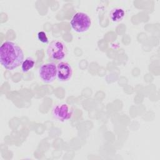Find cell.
<instances>
[{
	"instance_id": "6da1fadb",
	"label": "cell",
	"mask_w": 160,
	"mask_h": 160,
	"mask_svg": "<svg viewBox=\"0 0 160 160\" xmlns=\"http://www.w3.org/2000/svg\"><path fill=\"white\" fill-rule=\"evenodd\" d=\"M24 61L22 49L16 43L5 41L0 47V62L6 69L13 70L18 68Z\"/></svg>"
},
{
	"instance_id": "7a4b0ae2",
	"label": "cell",
	"mask_w": 160,
	"mask_h": 160,
	"mask_svg": "<svg viewBox=\"0 0 160 160\" xmlns=\"http://www.w3.org/2000/svg\"><path fill=\"white\" fill-rule=\"evenodd\" d=\"M71 28L78 32L87 31L91 26V19L85 12H77L71 18L70 22Z\"/></svg>"
},
{
	"instance_id": "3957f363",
	"label": "cell",
	"mask_w": 160,
	"mask_h": 160,
	"mask_svg": "<svg viewBox=\"0 0 160 160\" xmlns=\"http://www.w3.org/2000/svg\"><path fill=\"white\" fill-rule=\"evenodd\" d=\"M67 49L62 41L54 40L51 41L47 48V54L48 57L55 61L63 59L66 55Z\"/></svg>"
},
{
	"instance_id": "277c9868",
	"label": "cell",
	"mask_w": 160,
	"mask_h": 160,
	"mask_svg": "<svg viewBox=\"0 0 160 160\" xmlns=\"http://www.w3.org/2000/svg\"><path fill=\"white\" fill-rule=\"evenodd\" d=\"M39 76L46 83H51L57 77V67L55 63L49 62L44 63L39 68Z\"/></svg>"
},
{
	"instance_id": "5b68a950",
	"label": "cell",
	"mask_w": 160,
	"mask_h": 160,
	"mask_svg": "<svg viewBox=\"0 0 160 160\" xmlns=\"http://www.w3.org/2000/svg\"><path fill=\"white\" fill-rule=\"evenodd\" d=\"M52 116L59 121L64 122L71 118L72 111L66 103H61L56 105L52 110Z\"/></svg>"
},
{
	"instance_id": "8992f818",
	"label": "cell",
	"mask_w": 160,
	"mask_h": 160,
	"mask_svg": "<svg viewBox=\"0 0 160 160\" xmlns=\"http://www.w3.org/2000/svg\"><path fill=\"white\" fill-rule=\"evenodd\" d=\"M57 78L62 82L68 81L72 76V69L71 66L67 62L61 61L57 65Z\"/></svg>"
},
{
	"instance_id": "52a82bcc",
	"label": "cell",
	"mask_w": 160,
	"mask_h": 160,
	"mask_svg": "<svg viewBox=\"0 0 160 160\" xmlns=\"http://www.w3.org/2000/svg\"><path fill=\"white\" fill-rule=\"evenodd\" d=\"M125 16V11L122 8H115L112 9L110 13L109 17L113 22H119L123 19Z\"/></svg>"
},
{
	"instance_id": "ba28073f",
	"label": "cell",
	"mask_w": 160,
	"mask_h": 160,
	"mask_svg": "<svg viewBox=\"0 0 160 160\" xmlns=\"http://www.w3.org/2000/svg\"><path fill=\"white\" fill-rule=\"evenodd\" d=\"M35 61L32 58H27L21 64V69L23 72H27L34 66Z\"/></svg>"
},
{
	"instance_id": "9c48e42d",
	"label": "cell",
	"mask_w": 160,
	"mask_h": 160,
	"mask_svg": "<svg viewBox=\"0 0 160 160\" xmlns=\"http://www.w3.org/2000/svg\"><path fill=\"white\" fill-rule=\"evenodd\" d=\"M38 39L42 43H48V38L44 31H39L37 34Z\"/></svg>"
}]
</instances>
